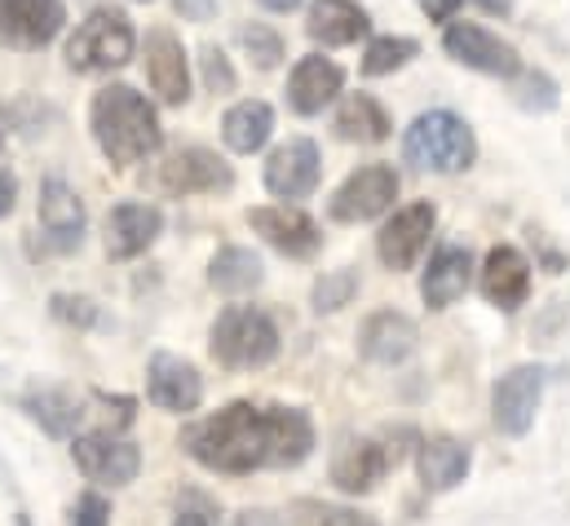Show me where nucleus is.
Segmentation results:
<instances>
[{"mask_svg":"<svg viewBox=\"0 0 570 526\" xmlns=\"http://www.w3.org/2000/svg\"><path fill=\"white\" fill-rule=\"evenodd\" d=\"M177 442L199 469L244 478V474H257V469L305 465L318 447V429H314V416L305 407L235 398L222 411H213L204 420H190Z\"/></svg>","mask_w":570,"mask_h":526,"instance_id":"1","label":"nucleus"},{"mask_svg":"<svg viewBox=\"0 0 570 526\" xmlns=\"http://www.w3.org/2000/svg\"><path fill=\"white\" fill-rule=\"evenodd\" d=\"M89 129H94L98 150L116 168L146 164L164 146L159 111L150 107V98L138 94L134 85H107V89H98L94 103H89Z\"/></svg>","mask_w":570,"mask_h":526,"instance_id":"2","label":"nucleus"},{"mask_svg":"<svg viewBox=\"0 0 570 526\" xmlns=\"http://www.w3.org/2000/svg\"><path fill=\"white\" fill-rule=\"evenodd\" d=\"M279 323L257 305H226L208 332V354L226 372H262L279 359Z\"/></svg>","mask_w":570,"mask_h":526,"instance_id":"3","label":"nucleus"},{"mask_svg":"<svg viewBox=\"0 0 570 526\" xmlns=\"http://www.w3.org/2000/svg\"><path fill=\"white\" fill-rule=\"evenodd\" d=\"M403 159L421 173H442V177L464 173L478 159V137H473L464 116H455L446 107H433V111H421L403 129Z\"/></svg>","mask_w":570,"mask_h":526,"instance_id":"4","label":"nucleus"},{"mask_svg":"<svg viewBox=\"0 0 570 526\" xmlns=\"http://www.w3.org/2000/svg\"><path fill=\"white\" fill-rule=\"evenodd\" d=\"M138 53V31L125 9H94L67 40V67L76 76H107L129 67Z\"/></svg>","mask_w":570,"mask_h":526,"instance_id":"5","label":"nucleus"},{"mask_svg":"<svg viewBox=\"0 0 570 526\" xmlns=\"http://www.w3.org/2000/svg\"><path fill=\"white\" fill-rule=\"evenodd\" d=\"M403 182L394 173V164H363L354 168L327 199V217L341 226H358V222H376L394 208Z\"/></svg>","mask_w":570,"mask_h":526,"instance_id":"6","label":"nucleus"},{"mask_svg":"<svg viewBox=\"0 0 570 526\" xmlns=\"http://www.w3.org/2000/svg\"><path fill=\"white\" fill-rule=\"evenodd\" d=\"M76 469L98 487H129L142 474V447L116 429H89L71 438Z\"/></svg>","mask_w":570,"mask_h":526,"instance_id":"7","label":"nucleus"},{"mask_svg":"<svg viewBox=\"0 0 570 526\" xmlns=\"http://www.w3.org/2000/svg\"><path fill=\"white\" fill-rule=\"evenodd\" d=\"M442 53L451 62H460V67H469L478 76H495V80H513L527 67L522 53L509 40H500L495 31H487L482 22H446Z\"/></svg>","mask_w":570,"mask_h":526,"instance_id":"8","label":"nucleus"},{"mask_svg":"<svg viewBox=\"0 0 570 526\" xmlns=\"http://www.w3.org/2000/svg\"><path fill=\"white\" fill-rule=\"evenodd\" d=\"M155 186L164 195H173V199H186V195H226V191H235V168L217 150H208V146H181V150H173L159 164Z\"/></svg>","mask_w":570,"mask_h":526,"instance_id":"9","label":"nucleus"},{"mask_svg":"<svg viewBox=\"0 0 570 526\" xmlns=\"http://www.w3.org/2000/svg\"><path fill=\"white\" fill-rule=\"evenodd\" d=\"M544 386H549V372L540 363H518L509 368L495 390H491V420L504 438H527L531 425H535V411L544 402Z\"/></svg>","mask_w":570,"mask_h":526,"instance_id":"10","label":"nucleus"},{"mask_svg":"<svg viewBox=\"0 0 570 526\" xmlns=\"http://www.w3.org/2000/svg\"><path fill=\"white\" fill-rule=\"evenodd\" d=\"M399 456H403L399 447L358 434V438H341V447L332 451L327 474L345 496H367V491H376L385 483V474L399 465Z\"/></svg>","mask_w":570,"mask_h":526,"instance_id":"11","label":"nucleus"},{"mask_svg":"<svg viewBox=\"0 0 570 526\" xmlns=\"http://www.w3.org/2000/svg\"><path fill=\"white\" fill-rule=\"evenodd\" d=\"M67 27V0H0V45L18 53L49 49Z\"/></svg>","mask_w":570,"mask_h":526,"instance_id":"12","label":"nucleus"},{"mask_svg":"<svg viewBox=\"0 0 570 526\" xmlns=\"http://www.w3.org/2000/svg\"><path fill=\"white\" fill-rule=\"evenodd\" d=\"M433 226H438V208L429 199H416V204H403L376 235V257L385 270L403 274L425 257L429 240H433Z\"/></svg>","mask_w":570,"mask_h":526,"instance_id":"13","label":"nucleus"},{"mask_svg":"<svg viewBox=\"0 0 570 526\" xmlns=\"http://www.w3.org/2000/svg\"><path fill=\"white\" fill-rule=\"evenodd\" d=\"M248 226L292 262H309L318 257L323 249V231L309 213H301L296 204H262V208H248Z\"/></svg>","mask_w":570,"mask_h":526,"instance_id":"14","label":"nucleus"},{"mask_svg":"<svg viewBox=\"0 0 570 526\" xmlns=\"http://www.w3.org/2000/svg\"><path fill=\"white\" fill-rule=\"evenodd\" d=\"M36 217H40V235H45L49 253H76V249L85 244L89 213H85V199H80L62 177H45V182H40Z\"/></svg>","mask_w":570,"mask_h":526,"instance_id":"15","label":"nucleus"},{"mask_svg":"<svg viewBox=\"0 0 570 526\" xmlns=\"http://www.w3.org/2000/svg\"><path fill=\"white\" fill-rule=\"evenodd\" d=\"M318 177H323V155H318V142H309V137H287L284 146H275L266 159V173H262L266 191L287 204L309 199L318 191Z\"/></svg>","mask_w":570,"mask_h":526,"instance_id":"16","label":"nucleus"},{"mask_svg":"<svg viewBox=\"0 0 570 526\" xmlns=\"http://www.w3.org/2000/svg\"><path fill=\"white\" fill-rule=\"evenodd\" d=\"M146 398L159 411L190 416L204 402V377H199V368L190 359L168 354V350H155L150 363H146Z\"/></svg>","mask_w":570,"mask_h":526,"instance_id":"17","label":"nucleus"},{"mask_svg":"<svg viewBox=\"0 0 570 526\" xmlns=\"http://www.w3.org/2000/svg\"><path fill=\"white\" fill-rule=\"evenodd\" d=\"M146 80L159 94V103L168 107L190 103V58H186V45L168 27H155L146 36Z\"/></svg>","mask_w":570,"mask_h":526,"instance_id":"18","label":"nucleus"},{"mask_svg":"<svg viewBox=\"0 0 570 526\" xmlns=\"http://www.w3.org/2000/svg\"><path fill=\"white\" fill-rule=\"evenodd\" d=\"M159 235H164V213L155 204H146V199H125V204H116L107 213L102 244H107L111 262H134V257H142Z\"/></svg>","mask_w":570,"mask_h":526,"instance_id":"19","label":"nucleus"},{"mask_svg":"<svg viewBox=\"0 0 570 526\" xmlns=\"http://www.w3.org/2000/svg\"><path fill=\"white\" fill-rule=\"evenodd\" d=\"M341 94H345V67L323 53H305L287 76V107L296 116H323V107H332Z\"/></svg>","mask_w":570,"mask_h":526,"instance_id":"20","label":"nucleus"},{"mask_svg":"<svg viewBox=\"0 0 570 526\" xmlns=\"http://www.w3.org/2000/svg\"><path fill=\"white\" fill-rule=\"evenodd\" d=\"M478 288H482V296H487L495 310L513 314V310H522L527 296H531V262H527L513 244H495V249L487 253L482 270H478Z\"/></svg>","mask_w":570,"mask_h":526,"instance_id":"21","label":"nucleus"},{"mask_svg":"<svg viewBox=\"0 0 570 526\" xmlns=\"http://www.w3.org/2000/svg\"><path fill=\"white\" fill-rule=\"evenodd\" d=\"M416 345H421V332H416V323H412L407 314H399V310H376V314H367V323L358 328V354H363L367 363H381V368L407 363V359L416 354Z\"/></svg>","mask_w":570,"mask_h":526,"instance_id":"22","label":"nucleus"},{"mask_svg":"<svg viewBox=\"0 0 570 526\" xmlns=\"http://www.w3.org/2000/svg\"><path fill=\"white\" fill-rule=\"evenodd\" d=\"M305 36L323 49H345L372 36V13L358 0H314L305 9Z\"/></svg>","mask_w":570,"mask_h":526,"instance_id":"23","label":"nucleus"},{"mask_svg":"<svg viewBox=\"0 0 570 526\" xmlns=\"http://www.w3.org/2000/svg\"><path fill=\"white\" fill-rule=\"evenodd\" d=\"M416 469H421V487L442 496L451 487H460L473 469V447L451 438V434H433L416 447Z\"/></svg>","mask_w":570,"mask_h":526,"instance_id":"24","label":"nucleus"},{"mask_svg":"<svg viewBox=\"0 0 570 526\" xmlns=\"http://www.w3.org/2000/svg\"><path fill=\"white\" fill-rule=\"evenodd\" d=\"M469 283H473V253L460 244H442L421 274V296L429 310H451L469 292Z\"/></svg>","mask_w":570,"mask_h":526,"instance_id":"25","label":"nucleus"},{"mask_svg":"<svg viewBox=\"0 0 570 526\" xmlns=\"http://www.w3.org/2000/svg\"><path fill=\"white\" fill-rule=\"evenodd\" d=\"M18 407L27 411V420H36L49 438H76L80 420H85V402L71 394L67 386H31L18 398Z\"/></svg>","mask_w":570,"mask_h":526,"instance_id":"26","label":"nucleus"},{"mask_svg":"<svg viewBox=\"0 0 570 526\" xmlns=\"http://www.w3.org/2000/svg\"><path fill=\"white\" fill-rule=\"evenodd\" d=\"M332 129H336L341 142L381 146V142H390V133H394V116H390L385 103L372 98V94H345L341 107H336V116H332Z\"/></svg>","mask_w":570,"mask_h":526,"instance_id":"27","label":"nucleus"},{"mask_svg":"<svg viewBox=\"0 0 570 526\" xmlns=\"http://www.w3.org/2000/svg\"><path fill=\"white\" fill-rule=\"evenodd\" d=\"M275 133V107L262 98H244L222 116V142L235 155H257Z\"/></svg>","mask_w":570,"mask_h":526,"instance_id":"28","label":"nucleus"},{"mask_svg":"<svg viewBox=\"0 0 570 526\" xmlns=\"http://www.w3.org/2000/svg\"><path fill=\"white\" fill-rule=\"evenodd\" d=\"M262 283H266V265H262V257L253 249H244V244H226L208 262V288L222 292V296H248Z\"/></svg>","mask_w":570,"mask_h":526,"instance_id":"29","label":"nucleus"},{"mask_svg":"<svg viewBox=\"0 0 570 526\" xmlns=\"http://www.w3.org/2000/svg\"><path fill=\"white\" fill-rule=\"evenodd\" d=\"M412 58H421V40L412 36H372L363 49V76H394L403 71Z\"/></svg>","mask_w":570,"mask_h":526,"instance_id":"30","label":"nucleus"},{"mask_svg":"<svg viewBox=\"0 0 570 526\" xmlns=\"http://www.w3.org/2000/svg\"><path fill=\"white\" fill-rule=\"evenodd\" d=\"M509 94H513V103H518L522 111H531V116H549V111L562 103L558 80H553L549 71H540V67H522V71L509 80Z\"/></svg>","mask_w":570,"mask_h":526,"instance_id":"31","label":"nucleus"},{"mask_svg":"<svg viewBox=\"0 0 570 526\" xmlns=\"http://www.w3.org/2000/svg\"><path fill=\"white\" fill-rule=\"evenodd\" d=\"M354 296H358V270H354V265H341V270H327L323 279H314V288H309V310H314V314H336V310H345Z\"/></svg>","mask_w":570,"mask_h":526,"instance_id":"32","label":"nucleus"},{"mask_svg":"<svg viewBox=\"0 0 570 526\" xmlns=\"http://www.w3.org/2000/svg\"><path fill=\"white\" fill-rule=\"evenodd\" d=\"M235 40H239V49L253 58L257 71H275V67L284 62V36H279L271 22H244V27L235 31Z\"/></svg>","mask_w":570,"mask_h":526,"instance_id":"33","label":"nucleus"},{"mask_svg":"<svg viewBox=\"0 0 570 526\" xmlns=\"http://www.w3.org/2000/svg\"><path fill=\"white\" fill-rule=\"evenodd\" d=\"M49 314H53L58 323H67V328H98V323H102L98 301L71 296V292H53V296H49Z\"/></svg>","mask_w":570,"mask_h":526,"instance_id":"34","label":"nucleus"},{"mask_svg":"<svg viewBox=\"0 0 570 526\" xmlns=\"http://www.w3.org/2000/svg\"><path fill=\"white\" fill-rule=\"evenodd\" d=\"M199 71H204V89L208 94H235L239 89V76H235L230 58L217 45H204L199 49Z\"/></svg>","mask_w":570,"mask_h":526,"instance_id":"35","label":"nucleus"},{"mask_svg":"<svg viewBox=\"0 0 570 526\" xmlns=\"http://www.w3.org/2000/svg\"><path fill=\"white\" fill-rule=\"evenodd\" d=\"M67 526H111V500L98 496V491H85L71 505V523Z\"/></svg>","mask_w":570,"mask_h":526,"instance_id":"36","label":"nucleus"},{"mask_svg":"<svg viewBox=\"0 0 570 526\" xmlns=\"http://www.w3.org/2000/svg\"><path fill=\"white\" fill-rule=\"evenodd\" d=\"M173 526H217V514H213V505H208L204 496H195V491H190V496L177 505Z\"/></svg>","mask_w":570,"mask_h":526,"instance_id":"37","label":"nucleus"},{"mask_svg":"<svg viewBox=\"0 0 570 526\" xmlns=\"http://www.w3.org/2000/svg\"><path fill=\"white\" fill-rule=\"evenodd\" d=\"M314 526H381V523L372 514H363V509H350V505H323Z\"/></svg>","mask_w":570,"mask_h":526,"instance_id":"38","label":"nucleus"},{"mask_svg":"<svg viewBox=\"0 0 570 526\" xmlns=\"http://www.w3.org/2000/svg\"><path fill=\"white\" fill-rule=\"evenodd\" d=\"M173 9L186 22H213L217 18V0H173Z\"/></svg>","mask_w":570,"mask_h":526,"instance_id":"39","label":"nucleus"},{"mask_svg":"<svg viewBox=\"0 0 570 526\" xmlns=\"http://www.w3.org/2000/svg\"><path fill=\"white\" fill-rule=\"evenodd\" d=\"M416 4L425 9L429 22H455V13H460L464 0H416Z\"/></svg>","mask_w":570,"mask_h":526,"instance_id":"40","label":"nucleus"},{"mask_svg":"<svg viewBox=\"0 0 570 526\" xmlns=\"http://www.w3.org/2000/svg\"><path fill=\"white\" fill-rule=\"evenodd\" d=\"M18 208V177L9 168H0V222Z\"/></svg>","mask_w":570,"mask_h":526,"instance_id":"41","label":"nucleus"},{"mask_svg":"<svg viewBox=\"0 0 570 526\" xmlns=\"http://www.w3.org/2000/svg\"><path fill=\"white\" fill-rule=\"evenodd\" d=\"M230 526H284V518L275 509H239Z\"/></svg>","mask_w":570,"mask_h":526,"instance_id":"42","label":"nucleus"},{"mask_svg":"<svg viewBox=\"0 0 570 526\" xmlns=\"http://www.w3.org/2000/svg\"><path fill=\"white\" fill-rule=\"evenodd\" d=\"M473 4H482L491 18H509L513 13V0H473Z\"/></svg>","mask_w":570,"mask_h":526,"instance_id":"43","label":"nucleus"},{"mask_svg":"<svg viewBox=\"0 0 570 526\" xmlns=\"http://www.w3.org/2000/svg\"><path fill=\"white\" fill-rule=\"evenodd\" d=\"M262 9H271V13H292V9H301V0H262Z\"/></svg>","mask_w":570,"mask_h":526,"instance_id":"44","label":"nucleus"},{"mask_svg":"<svg viewBox=\"0 0 570 526\" xmlns=\"http://www.w3.org/2000/svg\"><path fill=\"white\" fill-rule=\"evenodd\" d=\"M0 150H4V116H0Z\"/></svg>","mask_w":570,"mask_h":526,"instance_id":"45","label":"nucleus"},{"mask_svg":"<svg viewBox=\"0 0 570 526\" xmlns=\"http://www.w3.org/2000/svg\"><path fill=\"white\" fill-rule=\"evenodd\" d=\"M142 4H150V0H142Z\"/></svg>","mask_w":570,"mask_h":526,"instance_id":"46","label":"nucleus"}]
</instances>
